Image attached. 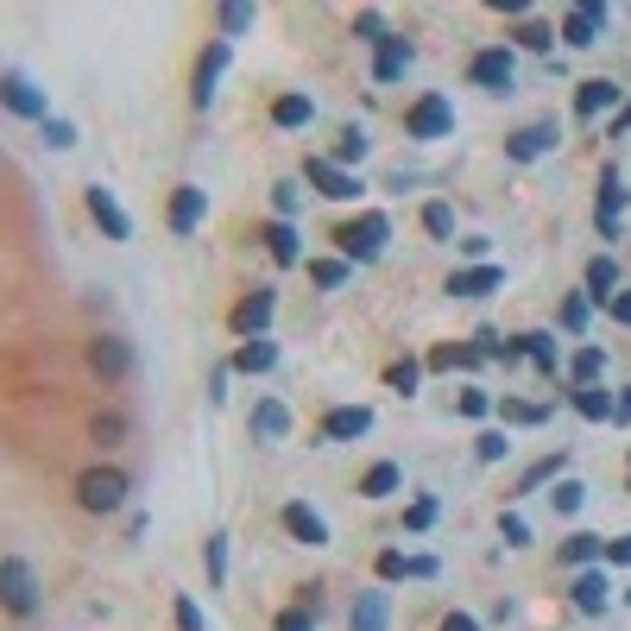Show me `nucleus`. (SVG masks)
Returning a JSON list of instances; mask_svg holds the SVG:
<instances>
[{"mask_svg": "<svg viewBox=\"0 0 631 631\" xmlns=\"http://www.w3.org/2000/svg\"><path fill=\"white\" fill-rule=\"evenodd\" d=\"M252 436H259V442H284V436H291V410L278 398L252 404Z\"/></svg>", "mask_w": 631, "mask_h": 631, "instance_id": "nucleus-21", "label": "nucleus"}, {"mask_svg": "<svg viewBox=\"0 0 631 631\" xmlns=\"http://www.w3.org/2000/svg\"><path fill=\"white\" fill-rule=\"evenodd\" d=\"M612 424H631V385L619 392V417H612Z\"/></svg>", "mask_w": 631, "mask_h": 631, "instance_id": "nucleus-58", "label": "nucleus"}, {"mask_svg": "<svg viewBox=\"0 0 631 631\" xmlns=\"http://www.w3.org/2000/svg\"><path fill=\"white\" fill-rule=\"evenodd\" d=\"M259 240H266V252H272L278 266H297V259H303V252H297V234H291V222H272L266 234H259Z\"/></svg>", "mask_w": 631, "mask_h": 631, "instance_id": "nucleus-30", "label": "nucleus"}, {"mask_svg": "<svg viewBox=\"0 0 631 631\" xmlns=\"http://www.w3.org/2000/svg\"><path fill=\"white\" fill-rule=\"evenodd\" d=\"M360 158H367V133H360V126H341V133H335V165H360Z\"/></svg>", "mask_w": 631, "mask_h": 631, "instance_id": "nucleus-33", "label": "nucleus"}, {"mask_svg": "<svg viewBox=\"0 0 631 631\" xmlns=\"http://www.w3.org/2000/svg\"><path fill=\"white\" fill-rule=\"evenodd\" d=\"M45 146H57V151L76 146V126L70 121H45Z\"/></svg>", "mask_w": 631, "mask_h": 631, "instance_id": "nucleus-52", "label": "nucleus"}, {"mask_svg": "<svg viewBox=\"0 0 631 631\" xmlns=\"http://www.w3.org/2000/svg\"><path fill=\"white\" fill-rule=\"evenodd\" d=\"M612 323L631 328V291H619V297H612Z\"/></svg>", "mask_w": 631, "mask_h": 631, "instance_id": "nucleus-56", "label": "nucleus"}, {"mask_svg": "<svg viewBox=\"0 0 631 631\" xmlns=\"http://www.w3.org/2000/svg\"><path fill=\"white\" fill-rule=\"evenodd\" d=\"M398 575H410V555H404V550H385V555H379V581H398Z\"/></svg>", "mask_w": 631, "mask_h": 631, "instance_id": "nucleus-46", "label": "nucleus"}, {"mask_svg": "<svg viewBox=\"0 0 631 631\" xmlns=\"http://www.w3.org/2000/svg\"><path fill=\"white\" fill-rule=\"evenodd\" d=\"M385 240H392V222L379 215V209H367L360 222H348V227H335V247L348 252V259H379L385 252Z\"/></svg>", "mask_w": 631, "mask_h": 631, "instance_id": "nucleus-3", "label": "nucleus"}, {"mask_svg": "<svg viewBox=\"0 0 631 631\" xmlns=\"http://www.w3.org/2000/svg\"><path fill=\"white\" fill-rule=\"evenodd\" d=\"M126 493H133L126 467H82V474H76V505H82V511H95V518L121 511Z\"/></svg>", "mask_w": 631, "mask_h": 631, "instance_id": "nucleus-1", "label": "nucleus"}, {"mask_svg": "<svg viewBox=\"0 0 631 631\" xmlns=\"http://www.w3.org/2000/svg\"><path fill=\"white\" fill-rule=\"evenodd\" d=\"M247 25H252V7H240V0L222 7V32H247Z\"/></svg>", "mask_w": 631, "mask_h": 631, "instance_id": "nucleus-51", "label": "nucleus"}, {"mask_svg": "<svg viewBox=\"0 0 631 631\" xmlns=\"http://www.w3.org/2000/svg\"><path fill=\"white\" fill-rule=\"evenodd\" d=\"M600 7H594V0H581L575 13H568V20H562V45H575V50H587V45H600Z\"/></svg>", "mask_w": 631, "mask_h": 631, "instance_id": "nucleus-15", "label": "nucleus"}, {"mask_svg": "<svg viewBox=\"0 0 631 631\" xmlns=\"http://www.w3.org/2000/svg\"><path fill=\"white\" fill-rule=\"evenodd\" d=\"M0 606H7L13 619H32V612H38V575H32L25 555H0Z\"/></svg>", "mask_w": 631, "mask_h": 631, "instance_id": "nucleus-2", "label": "nucleus"}, {"mask_svg": "<svg viewBox=\"0 0 631 631\" xmlns=\"http://www.w3.org/2000/svg\"><path fill=\"white\" fill-rule=\"evenodd\" d=\"M89 367H95L108 385H121V379L133 373V341H126V335H95V341H89Z\"/></svg>", "mask_w": 631, "mask_h": 631, "instance_id": "nucleus-4", "label": "nucleus"}, {"mask_svg": "<svg viewBox=\"0 0 631 631\" xmlns=\"http://www.w3.org/2000/svg\"><path fill=\"white\" fill-rule=\"evenodd\" d=\"M511 38H518L525 50H550V45H555V32H550V25H537V20H530V25H518Z\"/></svg>", "mask_w": 631, "mask_h": 631, "instance_id": "nucleus-41", "label": "nucleus"}, {"mask_svg": "<svg viewBox=\"0 0 631 631\" xmlns=\"http://www.w3.org/2000/svg\"><path fill=\"white\" fill-rule=\"evenodd\" d=\"M278 631H316V612L291 606V612H278Z\"/></svg>", "mask_w": 631, "mask_h": 631, "instance_id": "nucleus-50", "label": "nucleus"}, {"mask_svg": "<svg viewBox=\"0 0 631 631\" xmlns=\"http://www.w3.org/2000/svg\"><path fill=\"white\" fill-rule=\"evenodd\" d=\"M555 121H537V126H518L511 139H505V158H518V165H530V158H543V151H555Z\"/></svg>", "mask_w": 631, "mask_h": 631, "instance_id": "nucleus-9", "label": "nucleus"}, {"mask_svg": "<svg viewBox=\"0 0 631 631\" xmlns=\"http://www.w3.org/2000/svg\"><path fill=\"white\" fill-rule=\"evenodd\" d=\"M568 594H575V606L587 612V619H594V612H606V600H612V581H606V562H600V568H581Z\"/></svg>", "mask_w": 631, "mask_h": 631, "instance_id": "nucleus-16", "label": "nucleus"}, {"mask_svg": "<svg viewBox=\"0 0 631 631\" xmlns=\"http://www.w3.org/2000/svg\"><path fill=\"white\" fill-rule=\"evenodd\" d=\"M303 177H309V183H316V190H323L328 202L360 196V177H353V171H341L335 158H303Z\"/></svg>", "mask_w": 631, "mask_h": 631, "instance_id": "nucleus-5", "label": "nucleus"}, {"mask_svg": "<svg viewBox=\"0 0 631 631\" xmlns=\"http://www.w3.org/2000/svg\"><path fill=\"white\" fill-rule=\"evenodd\" d=\"M0 101H7L20 121H38V114H45V95L32 89V76H25V70H7V76H0Z\"/></svg>", "mask_w": 631, "mask_h": 631, "instance_id": "nucleus-11", "label": "nucleus"}, {"mask_svg": "<svg viewBox=\"0 0 631 631\" xmlns=\"http://www.w3.org/2000/svg\"><path fill=\"white\" fill-rule=\"evenodd\" d=\"M474 454H480V461H505V454H511V436H505V429H480Z\"/></svg>", "mask_w": 631, "mask_h": 631, "instance_id": "nucleus-37", "label": "nucleus"}, {"mask_svg": "<svg viewBox=\"0 0 631 631\" xmlns=\"http://www.w3.org/2000/svg\"><path fill=\"white\" fill-rule=\"evenodd\" d=\"M581 499H587V486H581V480H555V493H550L555 511H581Z\"/></svg>", "mask_w": 631, "mask_h": 631, "instance_id": "nucleus-40", "label": "nucleus"}, {"mask_svg": "<svg viewBox=\"0 0 631 631\" xmlns=\"http://www.w3.org/2000/svg\"><path fill=\"white\" fill-rule=\"evenodd\" d=\"M316 121V101L309 95H278L272 101V126H309Z\"/></svg>", "mask_w": 631, "mask_h": 631, "instance_id": "nucleus-29", "label": "nucleus"}, {"mask_svg": "<svg viewBox=\"0 0 631 631\" xmlns=\"http://www.w3.org/2000/svg\"><path fill=\"white\" fill-rule=\"evenodd\" d=\"M89 215L101 222V234H108V240H133V222H126V209L114 202V190H108V183H89Z\"/></svg>", "mask_w": 631, "mask_h": 631, "instance_id": "nucleus-8", "label": "nucleus"}, {"mask_svg": "<svg viewBox=\"0 0 631 631\" xmlns=\"http://www.w3.org/2000/svg\"><path fill=\"white\" fill-rule=\"evenodd\" d=\"M404 126H410V139H449V133H454V108L442 95H424L417 108H410V121H404Z\"/></svg>", "mask_w": 631, "mask_h": 631, "instance_id": "nucleus-6", "label": "nucleus"}, {"mask_svg": "<svg viewBox=\"0 0 631 631\" xmlns=\"http://www.w3.org/2000/svg\"><path fill=\"white\" fill-rule=\"evenodd\" d=\"M587 297H594V303L619 297V259H606V252H600V259H587Z\"/></svg>", "mask_w": 631, "mask_h": 631, "instance_id": "nucleus-24", "label": "nucleus"}, {"mask_svg": "<svg viewBox=\"0 0 631 631\" xmlns=\"http://www.w3.org/2000/svg\"><path fill=\"white\" fill-rule=\"evenodd\" d=\"M467 76H474L480 89L505 95V89H511V76H518V64H511V50H505V45H493V50H480L474 64H467Z\"/></svg>", "mask_w": 631, "mask_h": 631, "instance_id": "nucleus-7", "label": "nucleus"}, {"mask_svg": "<svg viewBox=\"0 0 631 631\" xmlns=\"http://www.w3.org/2000/svg\"><path fill=\"white\" fill-rule=\"evenodd\" d=\"M266 323H272V291H252V297L234 309V335H240V341H259Z\"/></svg>", "mask_w": 631, "mask_h": 631, "instance_id": "nucleus-17", "label": "nucleus"}, {"mask_svg": "<svg viewBox=\"0 0 631 631\" xmlns=\"http://www.w3.org/2000/svg\"><path fill=\"white\" fill-rule=\"evenodd\" d=\"M562 562H568V568H600L606 562V537H594V530H575V537H568V543H562Z\"/></svg>", "mask_w": 631, "mask_h": 631, "instance_id": "nucleus-20", "label": "nucleus"}, {"mask_svg": "<svg viewBox=\"0 0 631 631\" xmlns=\"http://www.w3.org/2000/svg\"><path fill=\"white\" fill-rule=\"evenodd\" d=\"M404 70H410V45L385 32V38H379V57H373V76H379V82H398Z\"/></svg>", "mask_w": 631, "mask_h": 631, "instance_id": "nucleus-22", "label": "nucleus"}, {"mask_svg": "<svg viewBox=\"0 0 631 631\" xmlns=\"http://www.w3.org/2000/svg\"><path fill=\"white\" fill-rule=\"evenodd\" d=\"M454 410H461V417H486V410H493V398H486V392H461V398H454Z\"/></svg>", "mask_w": 631, "mask_h": 631, "instance_id": "nucleus-47", "label": "nucleus"}, {"mask_svg": "<svg viewBox=\"0 0 631 631\" xmlns=\"http://www.w3.org/2000/svg\"><path fill=\"white\" fill-rule=\"evenodd\" d=\"M227 70V38H215V45H209V57H202L196 64V108H209V101H215V76Z\"/></svg>", "mask_w": 631, "mask_h": 631, "instance_id": "nucleus-23", "label": "nucleus"}, {"mask_svg": "<svg viewBox=\"0 0 631 631\" xmlns=\"http://www.w3.org/2000/svg\"><path fill=\"white\" fill-rule=\"evenodd\" d=\"M309 278H316L323 291H335V284L348 278V259H316V266H309Z\"/></svg>", "mask_w": 631, "mask_h": 631, "instance_id": "nucleus-42", "label": "nucleus"}, {"mask_svg": "<svg viewBox=\"0 0 631 631\" xmlns=\"http://www.w3.org/2000/svg\"><path fill=\"white\" fill-rule=\"evenodd\" d=\"M171 619H177V631H202V606L190 600V594H177V606H171Z\"/></svg>", "mask_w": 631, "mask_h": 631, "instance_id": "nucleus-43", "label": "nucleus"}, {"mask_svg": "<svg viewBox=\"0 0 631 631\" xmlns=\"http://www.w3.org/2000/svg\"><path fill=\"white\" fill-rule=\"evenodd\" d=\"M398 461H373V467H367V474H360V499H392V493H398Z\"/></svg>", "mask_w": 631, "mask_h": 631, "instance_id": "nucleus-26", "label": "nucleus"}, {"mask_svg": "<svg viewBox=\"0 0 631 631\" xmlns=\"http://www.w3.org/2000/svg\"><path fill=\"white\" fill-rule=\"evenodd\" d=\"M562 328H568V335H581V328H587V297H568V303H562Z\"/></svg>", "mask_w": 631, "mask_h": 631, "instance_id": "nucleus-49", "label": "nucleus"}, {"mask_svg": "<svg viewBox=\"0 0 631 631\" xmlns=\"http://www.w3.org/2000/svg\"><path fill=\"white\" fill-rule=\"evenodd\" d=\"M385 626H392V594L367 587V594L353 600V612H348V631H385Z\"/></svg>", "mask_w": 631, "mask_h": 631, "instance_id": "nucleus-14", "label": "nucleus"}, {"mask_svg": "<svg viewBox=\"0 0 631 631\" xmlns=\"http://www.w3.org/2000/svg\"><path fill=\"white\" fill-rule=\"evenodd\" d=\"M367 429H373V410H367V404H341V410L323 417V442H353V436H367Z\"/></svg>", "mask_w": 631, "mask_h": 631, "instance_id": "nucleus-13", "label": "nucleus"}, {"mask_svg": "<svg viewBox=\"0 0 631 631\" xmlns=\"http://www.w3.org/2000/svg\"><path fill=\"white\" fill-rule=\"evenodd\" d=\"M600 373H606V353L600 348H581L575 360H568V379H575V385H600Z\"/></svg>", "mask_w": 631, "mask_h": 631, "instance_id": "nucleus-32", "label": "nucleus"}, {"mask_svg": "<svg viewBox=\"0 0 631 631\" xmlns=\"http://www.w3.org/2000/svg\"><path fill=\"white\" fill-rule=\"evenodd\" d=\"M505 424H543V404H518V398H505Z\"/></svg>", "mask_w": 631, "mask_h": 631, "instance_id": "nucleus-44", "label": "nucleus"}, {"mask_svg": "<svg viewBox=\"0 0 631 631\" xmlns=\"http://www.w3.org/2000/svg\"><path fill=\"white\" fill-rule=\"evenodd\" d=\"M284 530H291L297 543H309V550H323V543H328V525H323V518H316V511H309L303 499L284 505Z\"/></svg>", "mask_w": 631, "mask_h": 631, "instance_id": "nucleus-18", "label": "nucleus"}, {"mask_svg": "<svg viewBox=\"0 0 631 631\" xmlns=\"http://www.w3.org/2000/svg\"><path fill=\"white\" fill-rule=\"evenodd\" d=\"M126 410H95V424H89V436H95L101 449H114V442H126Z\"/></svg>", "mask_w": 631, "mask_h": 631, "instance_id": "nucleus-31", "label": "nucleus"}, {"mask_svg": "<svg viewBox=\"0 0 631 631\" xmlns=\"http://www.w3.org/2000/svg\"><path fill=\"white\" fill-rule=\"evenodd\" d=\"M612 108H619V82H612V76H587V82L575 89L581 121H600V114H612Z\"/></svg>", "mask_w": 631, "mask_h": 631, "instance_id": "nucleus-10", "label": "nucleus"}, {"mask_svg": "<svg viewBox=\"0 0 631 631\" xmlns=\"http://www.w3.org/2000/svg\"><path fill=\"white\" fill-rule=\"evenodd\" d=\"M518 348H525V360H537L543 373H555V341L550 335H518Z\"/></svg>", "mask_w": 631, "mask_h": 631, "instance_id": "nucleus-36", "label": "nucleus"}, {"mask_svg": "<svg viewBox=\"0 0 631 631\" xmlns=\"http://www.w3.org/2000/svg\"><path fill=\"white\" fill-rule=\"evenodd\" d=\"M606 562H612V568H631V530L619 537V543H606Z\"/></svg>", "mask_w": 631, "mask_h": 631, "instance_id": "nucleus-53", "label": "nucleus"}, {"mask_svg": "<svg viewBox=\"0 0 631 631\" xmlns=\"http://www.w3.org/2000/svg\"><path fill=\"white\" fill-rule=\"evenodd\" d=\"M353 32H360V38H373V45L385 38V25H379V13H360V20H353Z\"/></svg>", "mask_w": 631, "mask_h": 631, "instance_id": "nucleus-54", "label": "nucleus"}, {"mask_svg": "<svg viewBox=\"0 0 631 631\" xmlns=\"http://www.w3.org/2000/svg\"><path fill=\"white\" fill-rule=\"evenodd\" d=\"M442 631H480V619H467V612H449V619H442Z\"/></svg>", "mask_w": 631, "mask_h": 631, "instance_id": "nucleus-57", "label": "nucleus"}, {"mask_svg": "<svg viewBox=\"0 0 631 631\" xmlns=\"http://www.w3.org/2000/svg\"><path fill=\"white\" fill-rule=\"evenodd\" d=\"M505 284V266H467V272L449 278V297H486Z\"/></svg>", "mask_w": 631, "mask_h": 631, "instance_id": "nucleus-19", "label": "nucleus"}, {"mask_svg": "<svg viewBox=\"0 0 631 631\" xmlns=\"http://www.w3.org/2000/svg\"><path fill=\"white\" fill-rule=\"evenodd\" d=\"M619 209H626V190H619V177H606V183H600V209H594V222H600L606 240L619 234Z\"/></svg>", "mask_w": 631, "mask_h": 631, "instance_id": "nucleus-28", "label": "nucleus"}, {"mask_svg": "<svg viewBox=\"0 0 631 631\" xmlns=\"http://www.w3.org/2000/svg\"><path fill=\"white\" fill-rule=\"evenodd\" d=\"M550 480H562V454H543L537 467H525V480H518V493H537V486H550Z\"/></svg>", "mask_w": 631, "mask_h": 631, "instance_id": "nucleus-34", "label": "nucleus"}, {"mask_svg": "<svg viewBox=\"0 0 631 631\" xmlns=\"http://www.w3.org/2000/svg\"><path fill=\"white\" fill-rule=\"evenodd\" d=\"M429 525H436V499H417L404 511V530H429Z\"/></svg>", "mask_w": 631, "mask_h": 631, "instance_id": "nucleus-48", "label": "nucleus"}, {"mask_svg": "<svg viewBox=\"0 0 631 631\" xmlns=\"http://www.w3.org/2000/svg\"><path fill=\"white\" fill-rule=\"evenodd\" d=\"M272 360H278V348L259 335V341H240V348H234V373H272Z\"/></svg>", "mask_w": 631, "mask_h": 631, "instance_id": "nucleus-27", "label": "nucleus"}, {"mask_svg": "<svg viewBox=\"0 0 631 631\" xmlns=\"http://www.w3.org/2000/svg\"><path fill=\"white\" fill-rule=\"evenodd\" d=\"M202 550H209V581L222 587V581H227V530H215V537H209Z\"/></svg>", "mask_w": 631, "mask_h": 631, "instance_id": "nucleus-38", "label": "nucleus"}, {"mask_svg": "<svg viewBox=\"0 0 631 631\" xmlns=\"http://www.w3.org/2000/svg\"><path fill=\"white\" fill-rule=\"evenodd\" d=\"M417 379H424V367H417V360H410V353H404V360H392V367H385V385H392V392H417Z\"/></svg>", "mask_w": 631, "mask_h": 631, "instance_id": "nucleus-35", "label": "nucleus"}, {"mask_svg": "<svg viewBox=\"0 0 631 631\" xmlns=\"http://www.w3.org/2000/svg\"><path fill=\"white\" fill-rule=\"evenodd\" d=\"M272 202H278V215H291V209H297V183H278Z\"/></svg>", "mask_w": 631, "mask_h": 631, "instance_id": "nucleus-55", "label": "nucleus"}, {"mask_svg": "<svg viewBox=\"0 0 631 631\" xmlns=\"http://www.w3.org/2000/svg\"><path fill=\"white\" fill-rule=\"evenodd\" d=\"M499 530H505V543H511V550H525V543H530V525L518 518V511H505V518H499Z\"/></svg>", "mask_w": 631, "mask_h": 631, "instance_id": "nucleus-45", "label": "nucleus"}, {"mask_svg": "<svg viewBox=\"0 0 631 631\" xmlns=\"http://www.w3.org/2000/svg\"><path fill=\"white\" fill-rule=\"evenodd\" d=\"M575 410L587 424H606V417H619V398H612L606 385H575Z\"/></svg>", "mask_w": 631, "mask_h": 631, "instance_id": "nucleus-25", "label": "nucleus"}, {"mask_svg": "<svg viewBox=\"0 0 631 631\" xmlns=\"http://www.w3.org/2000/svg\"><path fill=\"white\" fill-rule=\"evenodd\" d=\"M424 227L436 234V240H449V234H454V209H449V202H429V209H424Z\"/></svg>", "mask_w": 631, "mask_h": 631, "instance_id": "nucleus-39", "label": "nucleus"}, {"mask_svg": "<svg viewBox=\"0 0 631 631\" xmlns=\"http://www.w3.org/2000/svg\"><path fill=\"white\" fill-rule=\"evenodd\" d=\"M202 209H209V196H202L196 183H177V190H171V209H165V222H171V234H196Z\"/></svg>", "mask_w": 631, "mask_h": 631, "instance_id": "nucleus-12", "label": "nucleus"}]
</instances>
